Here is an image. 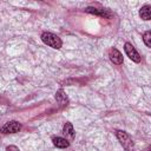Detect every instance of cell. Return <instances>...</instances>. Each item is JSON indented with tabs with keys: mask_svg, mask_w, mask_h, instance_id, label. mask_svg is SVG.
<instances>
[{
	"mask_svg": "<svg viewBox=\"0 0 151 151\" xmlns=\"http://www.w3.org/2000/svg\"><path fill=\"white\" fill-rule=\"evenodd\" d=\"M40 38H41L44 44H46L47 46H50L52 48H55V50H59L61 47V45H63L61 39L57 34L51 33V32H44Z\"/></svg>",
	"mask_w": 151,
	"mask_h": 151,
	"instance_id": "cell-1",
	"label": "cell"
},
{
	"mask_svg": "<svg viewBox=\"0 0 151 151\" xmlns=\"http://www.w3.org/2000/svg\"><path fill=\"white\" fill-rule=\"evenodd\" d=\"M116 137L118 138L119 143L123 145V147L125 149V151H132V149H133L132 138H131L125 131L117 130V131H116Z\"/></svg>",
	"mask_w": 151,
	"mask_h": 151,
	"instance_id": "cell-2",
	"label": "cell"
},
{
	"mask_svg": "<svg viewBox=\"0 0 151 151\" xmlns=\"http://www.w3.org/2000/svg\"><path fill=\"white\" fill-rule=\"evenodd\" d=\"M20 130H21V124L19 122L12 120V122H8L5 125H2L0 129V132H2V133H17Z\"/></svg>",
	"mask_w": 151,
	"mask_h": 151,
	"instance_id": "cell-3",
	"label": "cell"
},
{
	"mask_svg": "<svg viewBox=\"0 0 151 151\" xmlns=\"http://www.w3.org/2000/svg\"><path fill=\"white\" fill-rule=\"evenodd\" d=\"M124 50H125L126 55H127L132 61H134V63H140L142 58H140L139 53L136 51V48H134L130 42H126V44L124 45Z\"/></svg>",
	"mask_w": 151,
	"mask_h": 151,
	"instance_id": "cell-4",
	"label": "cell"
},
{
	"mask_svg": "<svg viewBox=\"0 0 151 151\" xmlns=\"http://www.w3.org/2000/svg\"><path fill=\"white\" fill-rule=\"evenodd\" d=\"M109 57H110V59L113 64H116V65L123 64V55L117 48H111L110 52H109Z\"/></svg>",
	"mask_w": 151,
	"mask_h": 151,
	"instance_id": "cell-5",
	"label": "cell"
},
{
	"mask_svg": "<svg viewBox=\"0 0 151 151\" xmlns=\"http://www.w3.org/2000/svg\"><path fill=\"white\" fill-rule=\"evenodd\" d=\"M85 11L87 13H92L96 15H100L104 18H111V12H109V9H103V8H94V7H86Z\"/></svg>",
	"mask_w": 151,
	"mask_h": 151,
	"instance_id": "cell-6",
	"label": "cell"
},
{
	"mask_svg": "<svg viewBox=\"0 0 151 151\" xmlns=\"http://www.w3.org/2000/svg\"><path fill=\"white\" fill-rule=\"evenodd\" d=\"M55 100L59 104V106H61V107H64L68 104V98H67V96L63 88H60L55 92Z\"/></svg>",
	"mask_w": 151,
	"mask_h": 151,
	"instance_id": "cell-7",
	"label": "cell"
},
{
	"mask_svg": "<svg viewBox=\"0 0 151 151\" xmlns=\"http://www.w3.org/2000/svg\"><path fill=\"white\" fill-rule=\"evenodd\" d=\"M52 142L54 144V146L57 147H60V149H64V147H67L70 145L68 140L66 138H63V137H53L52 138Z\"/></svg>",
	"mask_w": 151,
	"mask_h": 151,
	"instance_id": "cell-8",
	"label": "cell"
},
{
	"mask_svg": "<svg viewBox=\"0 0 151 151\" xmlns=\"http://www.w3.org/2000/svg\"><path fill=\"white\" fill-rule=\"evenodd\" d=\"M150 9H151V7H150L149 5H145V6H143V7L140 8L139 15H140V18H142L143 20H150V18H151Z\"/></svg>",
	"mask_w": 151,
	"mask_h": 151,
	"instance_id": "cell-9",
	"label": "cell"
},
{
	"mask_svg": "<svg viewBox=\"0 0 151 151\" xmlns=\"http://www.w3.org/2000/svg\"><path fill=\"white\" fill-rule=\"evenodd\" d=\"M63 132H64V134H65L66 137H68V138H73V137H74V130H73V126H72L71 123H66V124L64 125Z\"/></svg>",
	"mask_w": 151,
	"mask_h": 151,
	"instance_id": "cell-10",
	"label": "cell"
},
{
	"mask_svg": "<svg viewBox=\"0 0 151 151\" xmlns=\"http://www.w3.org/2000/svg\"><path fill=\"white\" fill-rule=\"evenodd\" d=\"M143 41L144 44L147 46V47H151V32L150 31H146L143 35Z\"/></svg>",
	"mask_w": 151,
	"mask_h": 151,
	"instance_id": "cell-11",
	"label": "cell"
},
{
	"mask_svg": "<svg viewBox=\"0 0 151 151\" xmlns=\"http://www.w3.org/2000/svg\"><path fill=\"white\" fill-rule=\"evenodd\" d=\"M6 151H20L15 145H9L6 147Z\"/></svg>",
	"mask_w": 151,
	"mask_h": 151,
	"instance_id": "cell-12",
	"label": "cell"
}]
</instances>
